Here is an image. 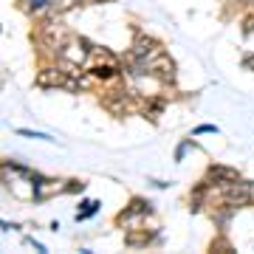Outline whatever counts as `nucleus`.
Returning a JSON list of instances; mask_svg holds the SVG:
<instances>
[{
  "label": "nucleus",
  "mask_w": 254,
  "mask_h": 254,
  "mask_svg": "<svg viewBox=\"0 0 254 254\" xmlns=\"http://www.w3.org/2000/svg\"><path fill=\"white\" fill-rule=\"evenodd\" d=\"M220 200H223L226 206H232V209L246 206V203H252V200H254V184L237 178V181L220 187Z\"/></svg>",
  "instance_id": "1"
},
{
  "label": "nucleus",
  "mask_w": 254,
  "mask_h": 254,
  "mask_svg": "<svg viewBox=\"0 0 254 254\" xmlns=\"http://www.w3.org/2000/svg\"><path fill=\"white\" fill-rule=\"evenodd\" d=\"M150 215H153V206H150V200L133 198L130 203H127L125 212H119V215H116V223H119L122 229H136V226H141V220L150 218Z\"/></svg>",
  "instance_id": "2"
},
{
  "label": "nucleus",
  "mask_w": 254,
  "mask_h": 254,
  "mask_svg": "<svg viewBox=\"0 0 254 254\" xmlns=\"http://www.w3.org/2000/svg\"><path fill=\"white\" fill-rule=\"evenodd\" d=\"M153 76L161 85H173L175 79H178V65H175V60L170 54H155L153 57Z\"/></svg>",
  "instance_id": "3"
},
{
  "label": "nucleus",
  "mask_w": 254,
  "mask_h": 254,
  "mask_svg": "<svg viewBox=\"0 0 254 254\" xmlns=\"http://www.w3.org/2000/svg\"><path fill=\"white\" fill-rule=\"evenodd\" d=\"M65 79H68V71H65L60 63H57V65H46L43 71L37 73V85H40V88H48V91H51V88H60V91H63Z\"/></svg>",
  "instance_id": "4"
},
{
  "label": "nucleus",
  "mask_w": 254,
  "mask_h": 254,
  "mask_svg": "<svg viewBox=\"0 0 254 254\" xmlns=\"http://www.w3.org/2000/svg\"><path fill=\"white\" fill-rule=\"evenodd\" d=\"M130 54L141 57V60H153L155 54H161V43L150 34H136L133 37V46H130Z\"/></svg>",
  "instance_id": "5"
},
{
  "label": "nucleus",
  "mask_w": 254,
  "mask_h": 254,
  "mask_svg": "<svg viewBox=\"0 0 254 254\" xmlns=\"http://www.w3.org/2000/svg\"><path fill=\"white\" fill-rule=\"evenodd\" d=\"M240 175H237L235 167H223V164H212L206 170V181L212 184V187H226V184L237 181Z\"/></svg>",
  "instance_id": "6"
},
{
  "label": "nucleus",
  "mask_w": 254,
  "mask_h": 254,
  "mask_svg": "<svg viewBox=\"0 0 254 254\" xmlns=\"http://www.w3.org/2000/svg\"><path fill=\"white\" fill-rule=\"evenodd\" d=\"M158 240V235L155 232H147V229H127V237H125V243L130 246V249H144V246L155 243Z\"/></svg>",
  "instance_id": "7"
},
{
  "label": "nucleus",
  "mask_w": 254,
  "mask_h": 254,
  "mask_svg": "<svg viewBox=\"0 0 254 254\" xmlns=\"http://www.w3.org/2000/svg\"><path fill=\"white\" fill-rule=\"evenodd\" d=\"M125 65L119 63V60H108V63H91V71L96 79H116L119 71H122Z\"/></svg>",
  "instance_id": "8"
},
{
  "label": "nucleus",
  "mask_w": 254,
  "mask_h": 254,
  "mask_svg": "<svg viewBox=\"0 0 254 254\" xmlns=\"http://www.w3.org/2000/svg\"><path fill=\"white\" fill-rule=\"evenodd\" d=\"M229 223H232V206H226V203H223V206L215 212V226L223 232V229H229Z\"/></svg>",
  "instance_id": "9"
},
{
  "label": "nucleus",
  "mask_w": 254,
  "mask_h": 254,
  "mask_svg": "<svg viewBox=\"0 0 254 254\" xmlns=\"http://www.w3.org/2000/svg\"><path fill=\"white\" fill-rule=\"evenodd\" d=\"M141 113H144L150 122H155V119L164 113V102H161V99H150V102L144 105V110H141Z\"/></svg>",
  "instance_id": "10"
},
{
  "label": "nucleus",
  "mask_w": 254,
  "mask_h": 254,
  "mask_svg": "<svg viewBox=\"0 0 254 254\" xmlns=\"http://www.w3.org/2000/svg\"><path fill=\"white\" fill-rule=\"evenodd\" d=\"M79 206H82V212H76V220H88L91 215H96V212H99L102 203H99V200H82Z\"/></svg>",
  "instance_id": "11"
},
{
  "label": "nucleus",
  "mask_w": 254,
  "mask_h": 254,
  "mask_svg": "<svg viewBox=\"0 0 254 254\" xmlns=\"http://www.w3.org/2000/svg\"><path fill=\"white\" fill-rule=\"evenodd\" d=\"M190 150H195V141H181V144L175 147V161H184V155L190 153Z\"/></svg>",
  "instance_id": "12"
},
{
  "label": "nucleus",
  "mask_w": 254,
  "mask_h": 254,
  "mask_svg": "<svg viewBox=\"0 0 254 254\" xmlns=\"http://www.w3.org/2000/svg\"><path fill=\"white\" fill-rule=\"evenodd\" d=\"M14 133H17V136H26V138H51V136H46V133H37V130H26V127H17Z\"/></svg>",
  "instance_id": "13"
},
{
  "label": "nucleus",
  "mask_w": 254,
  "mask_h": 254,
  "mask_svg": "<svg viewBox=\"0 0 254 254\" xmlns=\"http://www.w3.org/2000/svg\"><path fill=\"white\" fill-rule=\"evenodd\" d=\"M203 133H220L215 125H198L195 130H192V136H203Z\"/></svg>",
  "instance_id": "14"
},
{
  "label": "nucleus",
  "mask_w": 254,
  "mask_h": 254,
  "mask_svg": "<svg viewBox=\"0 0 254 254\" xmlns=\"http://www.w3.org/2000/svg\"><path fill=\"white\" fill-rule=\"evenodd\" d=\"M82 190H85V184H82V181H68V192L76 195V192H82Z\"/></svg>",
  "instance_id": "15"
},
{
  "label": "nucleus",
  "mask_w": 254,
  "mask_h": 254,
  "mask_svg": "<svg viewBox=\"0 0 254 254\" xmlns=\"http://www.w3.org/2000/svg\"><path fill=\"white\" fill-rule=\"evenodd\" d=\"M243 68H249V71H254V54L243 57Z\"/></svg>",
  "instance_id": "16"
},
{
  "label": "nucleus",
  "mask_w": 254,
  "mask_h": 254,
  "mask_svg": "<svg viewBox=\"0 0 254 254\" xmlns=\"http://www.w3.org/2000/svg\"><path fill=\"white\" fill-rule=\"evenodd\" d=\"M155 187V190H167V187H170V181H150Z\"/></svg>",
  "instance_id": "17"
}]
</instances>
